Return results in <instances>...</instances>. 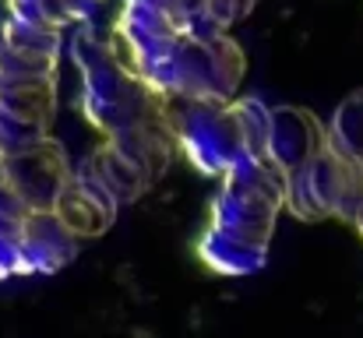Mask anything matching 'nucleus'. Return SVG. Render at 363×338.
I'll list each match as a JSON object with an SVG mask.
<instances>
[{
    "instance_id": "nucleus-1",
    "label": "nucleus",
    "mask_w": 363,
    "mask_h": 338,
    "mask_svg": "<svg viewBox=\"0 0 363 338\" xmlns=\"http://www.w3.org/2000/svg\"><path fill=\"white\" fill-rule=\"evenodd\" d=\"M219 180L223 187L198 254L219 275H254L268 257L275 219L286 208V173L268 155H254L230 166Z\"/></svg>"
},
{
    "instance_id": "nucleus-2",
    "label": "nucleus",
    "mask_w": 363,
    "mask_h": 338,
    "mask_svg": "<svg viewBox=\"0 0 363 338\" xmlns=\"http://www.w3.org/2000/svg\"><path fill=\"white\" fill-rule=\"evenodd\" d=\"M71 28L74 32L67 50L82 74V113L99 134L113 137L138 123L166 116V96L130 67L117 39L96 28V21H78Z\"/></svg>"
},
{
    "instance_id": "nucleus-3",
    "label": "nucleus",
    "mask_w": 363,
    "mask_h": 338,
    "mask_svg": "<svg viewBox=\"0 0 363 338\" xmlns=\"http://www.w3.org/2000/svg\"><path fill=\"white\" fill-rule=\"evenodd\" d=\"M268 110L257 96H237L230 103L166 99V116L177 148L205 176H223L243 159L264 155Z\"/></svg>"
},
{
    "instance_id": "nucleus-4",
    "label": "nucleus",
    "mask_w": 363,
    "mask_h": 338,
    "mask_svg": "<svg viewBox=\"0 0 363 338\" xmlns=\"http://www.w3.org/2000/svg\"><path fill=\"white\" fill-rule=\"evenodd\" d=\"M247 57L240 43L219 28H187L162 64L145 78L166 99H191V103H230L240 96Z\"/></svg>"
},
{
    "instance_id": "nucleus-5",
    "label": "nucleus",
    "mask_w": 363,
    "mask_h": 338,
    "mask_svg": "<svg viewBox=\"0 0 363 338\" xmlns=\"http://www.w3.org/2000/svg\"><path fill=\"white\" fill-rule=\"evenodd\" d=\"M286 208L307 222L342 219L353 225L363 208V166L325 141L314 159L286 176Z\"/></svg>"
},
{
    "instance_id": "nucleus-6",
    "label": "nucleus",
    "mask_w": 363,
    "mask_h": 338,
    "mask_svg": "<svg viewBox=\"0 0 363 338\" xmlns=\"http://www.w3.org/2000/svg\"><path fill=\"white\" fill-rule=\"evenodd\" d=\"M57 71H0V159L50 137Z\"/></svg>"
},
{
    "instance_id": "nucleus-7",
    "label": "nucleus",
    "mask_w": 363,
    "mask_h": 338,
    "mask_svg": "<svg viewBox=\"0 0 363 338\" xmlns=\"http://www.w3.org/2000/svg\"><path fill=\"white\" fill-rule=\"evenodd\" d=\"M67 176H71V159L64 145L53 137L4 155V180L25 212H53Z\"/></svg>"
},
{
    "instance_id": "nucleus-8",
    "label": "nucleus",
    "mask_w": 363,
    "mask_h": 338,
    "mask_svg": "<svg viewBox=\"0 0 363 338\" xmlns=\"http://www.w3.org/2000/svg\"><path fill=\"white\" fill-rule=\"evenodd\" d=\"M328 134L325 123L311 110L300 106H275L268 110V137H264V155L289 176L300 169L307 159H314L325 148Z\"/></svg>"
},
{
    "instance_id": "nucleus-9",
    "label": "nucleus",
    "mask_w": 363,
    "mask_h": 338,
    "mask_svg": "<svg viewBox=\"0 0 363 338\" xmlns=\"http://www.w3.org/2000/svg\"><path fill=\"white\" fill-rule=\"evenodd\" d=\"M53 212H57L60 222L82 240V236H96V232L110 229L113 219H117V212H121V205L110 198V191L85 166H71V176H67Z\"/></svg>"
},
{
    "instance_id": "nucleus-10",
    "label": "nucleus",
    "mask_w": 363,
    "mask_h": 338,
    "mask_svg": "<svg viewBox=\"0 0 363 338\" xmlns=\"http://www.w3.org/2000/svg\"><path fill=\"white\" fill-rule=\"evenodd\" d=\"M21 250H25L28 275H50V271L64 268L74 257L78 236L57 219V212H25V219H21Z\"/></svg>"
},
{
    "instance_id": "nucleus-11",
    "label": "nucleus",
    "mask_w": 363,
    "mask_h": 338,
    "mask_svg": "<svg viewBox=\"0 0 363 338\" xmlns=\"http://www.w3.org/2000/svg\"><path fill=\"white\" fill-rule=\"evenodd\" d=\"M106 191H110V198L117 201V205H127V201H138L148 187H152V180L123 155V152H117L110 141H103L85 162H82Z\"/></svg>"
},
{
    "instance_id": "nucleus-12",
    "label": "nucleus",
    "mask_w": 363,
    "mask_h": 338,
    "mask_svg": "<svg viewBox=\"0 0 363 338\" xmlns=\"http://www.w3.org/2000/svg\"><path fill=\"white\" fill-rule=\"evenodd\" d=\"M99 11L96 0H7V14L43 25V28H57L67 32L78 21H92Z\"/></svg>"
},
{
    "instance_id": "nucleus-13",
    "label": "nucleus",
    "mask_w": 363,
    "mask_h": 338,
    "mask_svg": "<svg viewBox=\"0 0 363 338\" xmlns=\"http://www.w3.org/2000/svg\"><path fill=\"white\" fill-rule=\"evenodd\" d=\"M325 134H328V145L339 155L363 166V89L339 103V110L332 116V123L325 127Z\"/></svg>"
},
{
    "instance_id": "nucleus-14",
    "label": "nucleus",
    "mask_w": 363,
    "mask_h": 338,
    "mask_svg": "<svg viewBox=\"0 0 363 338\" xmlns=\"http://www.w3.org/2000/svg\"><path fill=\"white\" fill-rule=\"evenodd\" d=\"M21 219H25V215H7V212H0V278L28 275V268H25V250H21Z\"/></svg>"
},
{
    "instance_id": "nucleus-15",
    "label": "nucleus",
    "mask_w": 363,
    "mask_h": 338,
    "mask_svg": "<svg viewBox=\"0 0 363 338\" xmlns=\"http://www.w3.org/2000/svg\"><path fill=\"white\" fill-rule=\"evenodd\" d=\"M254 4L257 0H205V18H208V25L230 32L240 18H247L254 11Z\"/></svg>"
},
{
    "instance_id": "nucleus-16",
    "label": "nucleus",
    "mask_w": 363,
    "mask_h": 338,
    "mask_svg": "<svg viewBox=\"0 0 363 338\" xmlns=\"http://www.w3.org/2000/svg\"><path fill=\"white\" fill-rule=\"evenodd\" d=\"M0 212H7V215H25L21 201L14 198V191H11L7 180H4V159H0Z\"/></svg>"
},
{
    "instance_id": "nucleus-17",
    "label": "nucleus",
    "mask_w": 363,
    "mask_h": 338,
    "mask_svg": "<svg viewBox=\"0 0 363 338\" xmlns=\"http://www.w3.org/2000/svg\"><path fill=\"white\" fill-rule=\"evenodd\" d=\"M353 225H357V229L363 232V208H360V215H357V222H353Z\"/></svg>"
}]
</instances>
